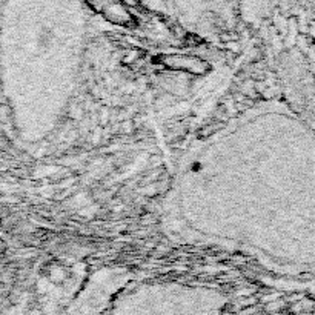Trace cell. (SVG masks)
Segmentation results:
<instances>
[{"label":"cell","mask_w":315,"mask_h":315,"mask_svg":"<svg viewBox=\"0 0 315 315\" xmlns=\"http://www.w3.org/2000/svg\"><path fill=\"white\" fill-rule=\"evenodd\" d=\"M182 22L206 37L231 33L240 22L239 0H172Z\"/></svg>","instance_id":"obj_1"},{"label":"cell","mask_w":315,"mask_h":315,"mask_svg":"<svg viewBox=\"0 0 315 315\" xmlns=\"http://www.w3.org/2000/svg\"><path fill=\"white\" fill-rule=\"evenodd\" d=\"M277 3L278 0H239L240 22L259 25L272 14Z\"/></svg>","instance_id":"obj_2"}]
</instances>
